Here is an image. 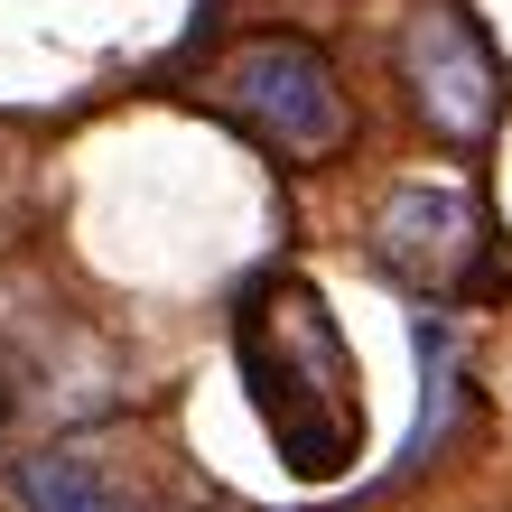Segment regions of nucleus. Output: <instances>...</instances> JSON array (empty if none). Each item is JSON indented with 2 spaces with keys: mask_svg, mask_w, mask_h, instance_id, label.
Masks as SVG:
<instances>
[{
  "mask_svg": "<svg viewBox=\"0 0 512 512\" xmlns=\"http://www.w3.org/2000/svg\"><path fill=\"white\" fill-rule=\"evenodd\" d=\"M233 364L261 410V429L280 438V457L298 475H336L364 438V401H354L345 336L326 317V298L308 280H261L233 298Z\"/></svg>",
  "mask_w": 512,
  "mask_h": 512,
  "instance_id": "f257e3e1",
  "label": "nucleus"
},
{
  "mask_svg": "<svg viewBox=\"0 0 512 512\" xmlns=\"http://www.w3.org/2000/svg\"><path fill=\"white\" fill-rule=\"evenodd\" d=\"M224 94H233V112H243L270 149H289L298 168L336 159V149L354 140V103H345L336 66H326L308 38H252V47H233L224 56Z\"/></svg>",
  "mask_w": 512,
  "mask_h": 512,
  "instance_id": "f03ea898",
  "label": "nucleus"
},
{
  "mask_svg": "<svg viewBox=\"0 0 512 512\" xmlns=\"http://www.w3.org/2000/svg\"><path fill=\"white\" fill-rule=\"evenodd\" d=\"M401 84L419 103V122L438 140H485L494 112H503V66L485 47V28H475L457 0H419L410 28H401Z\"/></svg>",
  "mask_w": 512,
  "mask_h": 512,
  "instance_id": "7ed1b4c3",
  "label": "nucleus"
},
{
  "mask_svg": "<svg viewBox=\"0 0 512 512\" xmlns=\"http://www.w3.org/2000/svg\"><path fill=\"white\" fill-rule=\"evenodd\" d=\"M475 243H485V215H475V196H457V187H391L382 215H373V252L401 270L410 289H438V298L466 280Z\"/></svg>",
  "mask_w": 512,
  "mask_h": 512,
  "instance_id": "20e7f679",
  "label": "nucleus"
},
{
  "mask_svg": "<svg viewBox=\"0 0 512 512\" xmlns=\"http://www.w3.org/2000/svg\"><path fill=\"white\" fill-rule=\"evenodd\" d=\"M38 512H159L140 485H131V457L122 447H56L19 475Z\"/></svg>",
  "mask_w": 512,
  "mask_h": 512,
  "instance_id": "39448f33",
  "label": "nucleus"
}]
</instances>
